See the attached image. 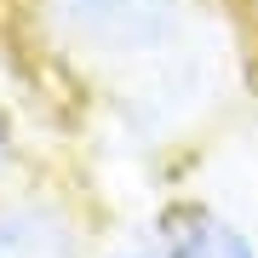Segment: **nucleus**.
Listing matches in <instances>:
<instances>
[{"instance_id": "7ed1b4c3", "label": "nucleus", "mask_w": 258, "mask_h": 258, "mask_svg": "<svg viewBox=\"0 0 258 258\" xmlns=\"http://www.w3.org/2000/svg\"><path fill=\"white\" fill-rule=\"evenodd\" d=\"M161 258H258V235L201 195H166L149 218Z\"/></svg>"}, {"instance_id": "f257e3e1", "label": "nucleus", "mask_w": 258, "mask_h": 258, "mask_svg": "<svg viewBox=\"0 0 258 258\" xmlns=\"http://www.w3.org/2000/svg\"><path fill=\"white\" fill-rule=\"evenodd\" d=\"M35 46L144 144L195 126L230 75L201 0H35Z\"/></svg>"}, {"instance_id": "20e7f679", "label": "nucleus", "mask_w": 258, "mask_h": 258, "mask_svg": "<svg viewBox=\"0 0 258 258\" xmlns=\"http://www.w3.org/2000/svg\"><path fill=\"white\" fill-rule=\"evenodd\" d=\"M29 178V155H23V138L18 126H12V115L0 109V195H12Z\"/></svg>"}, {"instance_id": "39448f33", "label": "nucleus", "mask_w": 258, "mask_h": 258, "mask_svg": "<svg viewBox=\"0 0 258 258\" xmlns=\"http://www.w3.org/2000/svg\"><path fill=\"white\" fill-rule=\"evenodd\" d=\"M92 258H161L155 241H115V247H98Z\"/></svg>"}, {"instance_id": "f03ea898", "label": "nucleus", "mask_w": 258, "mask_h": 258, "mask_svg": "<svg viewBox=\"0 0 258 258\" xmlns=\"http://www.w3.org/2000/svg\"><path fill=\"white\" fill-rule=\"evenodd\" d=\"M92 212L86 195L63 184L23 178L0 195V258H92Z\"/></svg>"}]
</instances>
